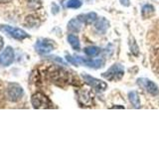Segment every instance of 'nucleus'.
Instances as JSON below:
<instances>
[{
	"instance_id": "obj_1",
	"label": "nucleus",
	"mask_w": 159,
	"mask_h": 149,
	"mask_svg": "<svg viewBox=\"0 0 159 149\" xmlns=\"http://www.w3.org/2000/svg\"><path fill=\"white\" fill-rule=\"evenodd\" d=\"M124 74V68L120 64H114L109 68L106 73L102 74V77L107 81H119Z\"/></svg>"
},
{
	"instance_id": "obj_2",
	"label": "nucleus",
	"mask_w": 159,
	"mask_h": 149,
	"mask_svg": "<svg viewBox=\"0 0 159 149\" xmlns=\"http://www.w3.org/2000/svg\"><path fill=\"white\" fill-rule=\"evenodd\" d=\"M7 97L10 102H18L23 96V88L18 84H9L7 87Z\"/></svg>"
},
{
	"instance_id": "obj_3",
	"label": "nucleus",
	"mask_w": 159,
	"mask_h": 149,
	"mask_svg": "<svg viewBox=\"0 0 159 149\" xmlns=\"http://www.w3.org/2000/svg\"><path fill=\"white\" fill-rule=\"evenodd\" d=\"M31 102L35 108H49L51 106L49 98L42 93H34L31 97Z\"/></svg>"
},
{
	"instance_id": "obj_4",
	"label": "nucleus",
	"mask_w": 159,
	"mask_h": 149,
	"mask_svg": "<svg viewBox=\"0 0 159 149\" xmlns=\"http://www.w3.org/2000/svg\"><path fill=\"white\" fill-rule=\"evenodd\" d=\"M83 78L88 84H89V87H92L93 88L97 89L98 92H104L107 88V84L106 82L102 81V79H94L89 74H83Z\"/></svg>"
},
{
	"instance_id": "obj_5",
	"label": "nucleus",
	"mask_w": 159,
	"mask_h": 149,
	"mask_svg": "<svg viewBox=\"0 0 159 149\" xmlns=\"http://www.w3.org/2000/svg\"><path fill=\"white\" fill-rule=\"evenodd\" d=\"M78 98L80 102L84 104V106H89L93 104V94L89 88H83L81 91L78 93Z\"/></svg>"
},
{
	"instance_id": "obj_6",
	"label": "nucleus",
	"mask_w": 159,
	"mask_h": 149,
	"mask_svg": "<svg viewBox=\"0 0 159 149\" xmlns=\"http://www.w3.org/2000/svg\"><path fill=\"white\" fill-rule=\"evenodd\" d=\"M2 30L4 32H6L9 36L17 40H24L29 37V35L26 32L19 28H14L11 26H2Z\"/></svg>"
},
{
	"instance_id": "obj_7",
	"label": "nucleus",
	"mask_w": 159,
	"mask_h": 149,
	"mask_svg": "<svg viewBox=\"0 0 159 149\" xmlns=\"http://www.w3.org/2000/svg\"><path fill=\"white\" fill-rule=\"evenodd\" d=\"M14 50L12 47H7L4 51L0 55V65H2L3 67H7L9 65H11L14 61Z\"/></svg>"
},
{
	"instance_id": "obj_8",
	"label": "nucleus",
	"mask_w": 159,
	"mask_h": 149,
	"mask_svg": "<svg viewBox=\"0 0 159 149\" xmlns=\"http://www.w3.org/2000/svg\"><path fill=\"white\" fill-rule=\"evenodd\" d=\"M138 84L146 89V92L149 93L151 96H158L159 94V89L158 87L156 86V84H154L148 79H139Z\"/></svg>"
},
{
	"instance_id": "obj_9",
	"label": "nucleus",
	"mask_w": 159,
	"mask_h": 149,
	"mask_svg": "<svg viewBox=\"0 0 159 149\" xmlns=\"http://www.w3.org/2000/svg\"><path fill=\"white\" fill-rule=\"evenodd\" d=\"M75 59H76V61L78 62V64H82V65H84V66L94 68V69H99L104 65L103 60H102V59L93 60H93L84 59V58L79 57V56H76V57H75Z\"/></svg>"
},
{
	"instance_id": "obj_10",
	"label": "nucleus",
	"mask_w": 159,
	"mask_h": 149,
	"mask_svg": "<svg viewBox=\"0 0 159 149\" xmlns=\"http://www.w3.org/2000/svg\"><path fill=\"white\" fill-rule=\"evenodd\" d=\"M35 48L40 54H48L53 51L54 46L48 40H38L36 45H35Z\"/></svg>"
},
{
	"instance_id": "obj_11",
	"label": "nucleus",
	"mask_w": 159,
	"mask_h": 149,
	"mask_svg": "<svg viewBox=\"0 0 159 149\" xmlns=\"http://www.w3.org/2000/svg\"><path fill=\"white\" fill-rule=\"evenodd\" d=\"M82 26H83V22L79 17L72 19L71 21L68 23V29L70 30V31L75 32V33L81 31Z\"/></svg>"
},
{
	"instance_id": "obj_12",
	"label": "nucleus",
	"mask_w": 159,
	"mask_h": 149,
	"mask_svg": "<svg viewBox=\"0 0 159 149\" xmlns=\"http://www.w3.org/2000/svg\"><path fill=\"white\" fill-rule=\"evenodd\" d=\"M79 18L82 20V22L84 24H92L94 21L98 20V15L97 13L94 12H89L87 14H83V15H80Z\"/></svg>"
},
{
	"instance_id": "obj_13",
	"label": "nucleus",
	"mask_w": 159,
	"mask_h": 149,
	"mask_svg": "<svg viewBox=\"0 0 159 149\" xmlns=\"http://www.w3.org/2000/svg\"><path fill=\"white\" fill-rule=\"evenodd\" d=\"M109 27V23L106 18H99L98 20H97V23H96V29L98 30V32L101 33H104L108 29Z\"/></svg>"
},
{
	"instance_id": "obj_14",
	"label": "nucleus",
	"mask_w": 159,
	"mask_h": 149,
	"mask_svg": "<svg viewBox=\"0 0 159 149\" xmlns=\"http://www.w3.org/2000/svg\"><path fill=\"white\" fill-rule=\"evenodd\" d=\"M128 98H129V102H131L132 106L135 107V108H138L140 107V99H139V96L136 92H130L128 93Z\"/></svg>"
},
{
	"instance_id": "obj_15",
	"label": "nucleus",
	"mask_w": 159,
	"mask_h": 149,
	"mask_svg": "<svg viewBox=\"0 0 159 149\" xmlns=\"http://www.w3.org/2000/svg\"><path fill=\"white\" fill-rule=\"evenodd\" d=\"M68 42L70 43V45H71L74 50H77V51H79V50L81 49L80 40H79V38L76 36V35H73V34L69 35V36H68Z\"/></svg>"
},
{
	"instance_id": "obj_16",
	"label": "nucleus",
	"mask_w": 159,
	"mask_h": 149,
	"mask_svg": "<svg viewBox=\"0 0 159 149\" xmlns=\"http://www.w3.org/2000/svg\"><path fill=\"white\" fill-rule=\"evenodd\" d=\"M84 53L87 54V56L89 57H96L101 53V49L98 47H94V46H91L84 49Z\"/></svg>"
},
{
	"instance_id": "obj_17",
	"label": "nucleus",
	"mask_w": 159,
	"mask_h": 149,
	"mask_svg": "<svg viewBox=\"0 0 159 149\" xmlns=\"http://www.w3.org/2000/svg\"><path fill=\"white\" fill-rule=\"evenodd\" d=\"M153 12H154V7L152 6V5L146 4L142 7V15L143 16L147 17V16H149V15H151Z\"/></svg>"
},
{
	"instance_id": "obj_18",
	"label": "nucleus",
	"mask_w": 159,
	"mask_h": 149,
	"mask_svg": "<svg viewBox=\"0 0 159 149\" xmlns=\"http://www.w3.org/2000/svg\"><path fill=\"white\" fill-rule=\"evenodd\" d=\"M82 6V2L80 0H69L67 2V7L71 9H78Z\"/></svg>"
},
{
	"instance_id": "obj_19",
	"label": "nucleus",
	"mask_w": 159,
	"mask_h": 149,
	"mask_svg": "<svg viewBox=\"0 0 159 149\" xmlns=\"http://www.w3.org/2000/svg\"><path fill=\"white\" fill-rule=\"evenodd\" d=\"M119 1H120V3L125 7H127V6L130 5V0H119Z\"/></svg>"
},
{
	"instance_id": "obj_20",
	"label": "nucleus",
	"mask_w": 159,
	"mask_h": 149,
	"mask_svg": "<svg viewBox=\"0 0 159 149\" xmlns=\"http://www.w3.org/2000/svg\"><path fill=\"white\" fill-rule=\"evenodd\" d=\"M3 46H4V40H3V38L1 36H0V51L2 50Z\"/></svg>"
},
{
	"instance_id": "obj_21",
	"label": "nucleus",
	"mask_w": 159,
	"mask_h": 149,
	"mask_svg": "<svg viewBox=\"0 0 159 149\" xmlns=\"http://www.w3.org/2000/svg\"><path fill=\"white\" fill-rule=\"evenodd\" d=\"M10 1H12V0H0V3H2V4H5V3H8Z\"/></svg>"
}]
</instances>
